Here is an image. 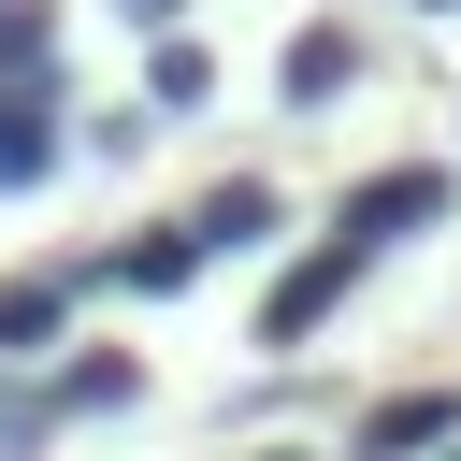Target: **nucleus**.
Returning <instances> with one entry per match:
<instances>
[{
    "mask_svg": "<svg viewBox=\"0 0 461 461\" xmlns=\"http://www.w3.org/2000/svg\"><path fill=\"white\" fill-rule=\"evenodd\" d=\"M360 274H375V245H360V230H331L303 274H274V303H259V346H303V331H317V317H331Z\"/></svg>",
    "mask_w": 461,
    "mask_h": 461,
    "instance_id": "obj_1",
    "label": "nucleus"
},
{
    "mask_svg": "<svg viewBox=\"0 0 461 461\" xmlns=\"http://www.w3.org/2000/svg\"><path fill=\"white\" fill-rule=\"evenodd\" d=\"M432 216H447V173H418V158H403V173L346 187V216H331V230H360V245H403V230H432Z\"/></svg>",
    "mask_w": 461,
    "mask_h": 461,
    "instance_id": "obj_2",
    "label": "nucleus"
},
{
    "mask_svg": "<svg viewBox=\"0 0 461 461\" xmlns=\"http://www.w3.org/2000/svg\"><path fill=\"white\" fill-rule=\"evenodd\" d=\"M58 173V86L29 72V86H0V187H43Z\"/></svg>",
    "mask_w": 461,
    "mask_h": 461,
    "instance_id": "obj_3",
    "label": "nucleus"
},
{
    "mask_svg": "<svg viewBox=\"0 0 461 461\" xmlns=\"http://www.w3.org/2000/svg\"><path fill=\"white\" fill-rule=\"evenodd\" d=\"M216 245H202V216H173V230H144V245H115V288H187Z\"/></svg>",
    "mask_w": 461,
    "mask_h": 461,
    "instance_id": "obj_4",
    "label": "nucleus"
},
{
    "mask_svg": "<svg viewBox=\"0 0 461 461\" xmlns=\"http://www.w3.org/2000/svg\"><path fill=\"white\" fill-rule=\"evenodd\" d=\"M447 432H461V403L418 389V403H375V418H360V461H403V447H447Z\"/></svg>",
    "mask_w": 461,
    "mask_h": 461,
    "instance_id": "obj_5",
    "label": "nucleus"
},
{
    "mask_svg": "<svg viewBox=\"0 0 461 461\" xmlns=\"http://www.w3.org/2000/svg\"><path fill=\"white\" fill-rule=\"evenodd\" d=\"M346 72H360V43H346V29H303V43H288V101H331Z\"/></svg>",
    "mask_w": 461,
    "mask_h": 461,
    "instance_id": "obj_6",
    "label": "nucleus"
},
{
    "mask_svg": "<svg viewBox=\"0 0 461 461\" xmlns=\"http://www.w3.org/2000/svg\"><path fill=\"white\" fill-rule=\"evenodd\" d=\"M202 86H216V58H202V43H173V29H158V58H144V101H158V115H187V101H202Z\"/></svg>",
    "mask_w": 461,
    "mask_h": 461,
    "instance_id": "obj_7",
    "label": "nucleus"
},
{
    "mask_svg": "<svg viewBox=\"0 0 461 461\" xmlns=\"http://www.w3.org/2000/svg\"><path fill=\"white\" fill-rule=\"evenodd\" d=\"M43 58H58V14L43 0H0V86H29Z\"/></svg>",
    "mask_w": 461,
    "mask_h": 461,
    "instance_id": "obj_8",
    "label": "nucleus"
},
{
    "mask_svg": "<svg viewBox=\"0 0 461 461\" xmlns=\"http://www.w3.org/2000/svg\"><path fill=\"white\" fill-rule=\"evenodd\" d=\"M259 230H274V187H216V202H202V245H216V259L259 245Z\"/></svg>",
    "mask_w": 461,
    "mask_h": 461,
    "instance_id": "obj_9",
    "label": "nucleus"
},
{
    "mask_svg": "<svg viewBox=\"0 0 461 461\" xmlns=\"http://www.w3.org/2000/svg\"><path fill=\"white\" fill-rule=\"evenodd\" d=\"M58 317H72V288H58V274H29V288H0V346H43Z\"/></svg>",
    "mask_w": 461,
    "mask_h": 461,
    "instance_id": "obj_10",
    "label": "nucleus"
},
{
    "mask_svg": "<svg viewBox=\"0 0 461 461\" xmlns=\"http://www.w3.org/2000/svg\"><path fill=\"white\" fill-rule=\"evenodd\" d=\"M101 403H130V360H72L58 375V418H101Z\"/></svg>",
    "mask_w": 461,
    "mask_h": 461,
    "instance_id": "obj_11",
    "label": "nucleus"
},
{
    "mask_svg": "<svg viewBox=\"0 0 461 461\" xmlns=\"http://www.w3.org/2000/svg\"><path fill=\"white\" fill-rule=\"evenodd\" d=\"M130 14H144V29H173V0H130Z\"/></svg>",
    "mask_w": 461,
    "mask_h": 461,
    "instance_id": "obj_12",
    "label": "nucleus"
},
{
    "mask_svg": "<svg viewBox=\"0 0 461 461\" xmlns=\"http://www.w3.org/2000/svg\"><path fill=\"white\" fill-rule=\"evenodd\" d=\"M432 14H447V0H432Z\"/></svg>",
    "mask_w": 461,
    "mask_h": 461,
    "instance_id": "obj_13",
    "label": "nucleus"
}]
</instances>
